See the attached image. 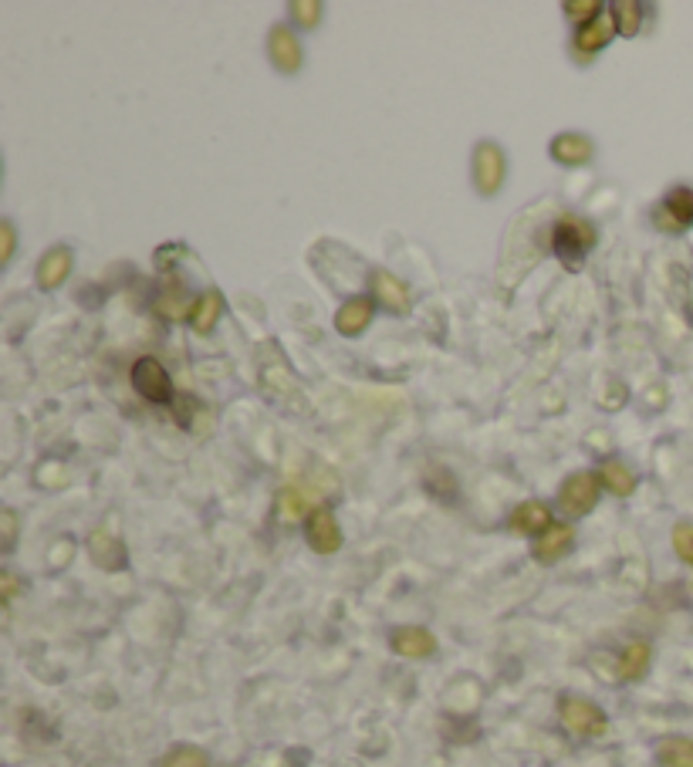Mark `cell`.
<instances>
[{"instance_id": "6da1fadb", "label": "cell", "mask_w": 693, "mask_h": 767, "mask_svg": "<svg viewBox=\"0 0 693 767\" xmlns=\"http://www.w3.org/2000/svg\"><path fill=\"white\" fill-rule=\"evenodd\" d=\"M552 247L568 271H582L585 257L595 247V227L582 217H562L552 230Z\"/></svg>"}, {"instance_id": "7a4b0ae2", "label": "cell", "mask_w": 693, "mask_h": 767, "mask_svg": "<svg viewBox=\"0 0 693 767\" xmlns=\"http://www.w3.org/2000/svg\"><path fill=\"white\" fill-rule=\"evenodd\" d=\"M558 720L568 734L575 737H602L609 730V717L602 707L582 697H562L558 700Z\"/></svg>"}, {"instance_id": "3957f363", "label": "cell", "mask_w": 693, "mask_h": 767, "mask_svg": "<svg viewBox=\"0 0 693 767\" xmlns=\"http://www.w3.org/2000/svg\"><path fill=\"white\" fill-rule=\"evenodd\" d=\"M470 173H474L477 193H481V196H494L504 186V173H508V159H504V149L497 146V142H477Z\"/></svg>"}, {"instance_id": "277c9868", "label": "cell", "mask_w": 693, "mask_h": 767, "mask_svg": "<svg viewBox=\"0 0 693 767\" xmlns=\"http://www.w3.org/2000/svg\"><path fill=\"white\" fill-rule=\"evenodd\" d=\"M132 386L149 403H173V379L163 369V362L153 359V355L136 359V365H132Z\"/></svg>"}, {"instance_id": "5b68a950", "label": "cell", "mask_w": 693, "mask_h": 767, "mask_svg": "<svg viewBox=\"0 0 693 767\" xmlns=\"http://www.w3.org/2000/svg\"><path fill=\"white\" fill-rule=\"evenodd\" d=\"M599 487L602 480L595 474H572L558 490V504L568 517H585L599 504Z\"/></svg>"}, {"instance_id": "8992f818", "label": "cell", "mask_w": 693, "mask_h": 767, "mask_svg": "<svg viewBox=\"0 0 693 767\" xmlns=\"http://www.w3.org/2000/svg\"><path fill=\"white\" fill-rule=\"evenodd\" d=\"M656 227L666 234H683L687 227H693V190L690 186H677V190L666 193V200L656 210Z\"/></svg>"}, {"instance_id": "52a82bcc", "label": "cell", "mask_w": 693, "mask_h": 767, "mask_svg": "<svg viewBox=\"0 0 693 767\" xmlns=\"http://www.w3.org/2000/svg\"><path fill=\"white\" fill-rule=\"evenodd\" d=\"M305 538L318 555H335V551L342 548V528H339V521H335V514L328 511V507H315V511L308 514Z\"/></svg>"}, {"instance_id": "ba28073f", "label": "cell", "mask_w": 693, "mask_h": 767, "mask_svg": "<svg viewBox=\"0 0 693 767\" xmlns=\"http://www.w3.org/2000/svg\"><path fill=\"white\" fill-rule=\"evenodd\" d=\"M268 55L274 61V68L284 71V75H295V71H301V65H305V48H301L298 34L284 28V24L268 34Z\"/></svg>"}, {"instance_id": "9c48e42d", "label": "cell", "mask_w": 693, "mask_h": 767, "mask_svg": "<svg viewBox=\"0 0 693 767\" xmlns=\"http://www.w3.org/2000/svg\"><path fill=\"white\" fill-rule=\"evenodd\" d=\"M389 646H393V653L403 659H426V656L437 653V636L423 626H403L389 636Z\"/></svg>"}, {"instance_id": "30bf717a", "label": "cell", "mask_w": 693, "mask_h": 767, "mask_svg": "<svg viewBox=\"0 0 693 767\" xmlns=\"http://www.w3.org/2000/svg\"><path fill=\"white\" fill-rule=\"evenodd\" d=\"M369 288H372V294H376L379 305L386 311H393V315H406V311H410V291H406V284L399 281L396 274L372 271Z\"/></svg>"}, {"instance_id": "8fae6325", "label": "cell", "mask_w": 693, "mask_h": 767, "mask_svg": "<svg viewBox=\"0 0 693 767\" xmlns=\"http://www.w3.org/2000/svg\"><path fill=\"white\" fill-rule=\"evenodd\" d=\"M552 156L562 166H585L595 156V142L582 132H562V136L552 139Z\"/></svg>"}, {"instance_id": "7c38bea8", "label": "cell", "mask_w": 693, "mask_h": 767, "mask_svg": "<svg viewBox=\"0 0 693 767\" xmlns=\"http://www.w3.org/2000/svg\"><path fill=\"white\" fill-rule=\"evenodd\" d=\"M612 34H619L616 31V17H612V14H599L595 21L582 24V28H579V34H575V48H579L582 55H595V51H602L612 41Z\"/></svg>"}, {"instance_id": "4fadbf2b", "label": "cell", "mask_w": 693, "mask_h": 767, "mask_svg": "<svg viewBox=\"0 0 693 767\" xmlns=\"http://www.w3.org/2000/svg\"><path fill=\"white\" fill-rule=\"evenodd\" d=\"M508 528L518 534H538L541 538V534L552 528V511H548V504H541V501H524L518 511L508 517Z\"/></svg>"}, {"instance_id": "5bb4252c", "label": "cell", "mask_w": 693, "mask_h": 767, "mask_svg": "<svg viewBox=\"0 0 693 767\" xmlns=\"http://www.w3.org/2000/svg\"><path fill=\"white\" fill-rule=\"evenodd\" d=\"M71 274V251L68 247H51L38 264V288L55 291L68 281Z\"/></svg>"}, {"instance_id": "9a60e30c", "label": "cell", "mask_w": 693, "mask_h": 767, "mask_svg": "<svg viewBox=\"0 0 693 767\" xmlns=\"http://www.w3.org/2000/svg\"><path fill=\"white\" fill-rule=\"evenodd\" d=\"M372 311H376V305H372L369 298L345 301V305L339 308V315H335V328H339V335H345V338L362 335L372 325Z\"/></svg>"}, {"instance_id": "2e32d148", "label": "cell", "mask_w": 693, "mask_h": 767, "mask_svg": "<svg viewBox=\"0 0 693 767\" xmlns=\"http://www.w3.org/2000/svg\"><path fill=\"white\" fill-rule=\"evenodd\" d=\"M572 541H575L572 524H552V528L535 541V558L541 561V565H555V561L572 548Z\"/></svg>"}, {"instance_id": "e0dca14e", "label": "cell", "mask_w": 693, "mask_h": 767, "mask_svg": "<svg viewBox=\"0 0 693 767\" xmlns=\"http://www.w3.org/2000/svg\"><path fill=\"white\" fill-rule=\"evenodd\" d=\"M650 659H653V649L646 646L643 639L629 642V646L623 649V653H619V666H616L619 680H623V683H636V680H643L646 670H650Z\"/></svg>"}, {"instance_id": "ac0fdd59", "label": "cell", "mask_w": 693, "mask_h": 767, "mask_svg": "<svg viewBox=\"0 0 693 767\" xmlns=\"http://www.w3.org/2000/svg\"><path fill=\"white\" fill-rule=\"evenodd\" d=\"M220 311H224V298H220L217 291L200 294V298L193 301V315H190L193 332H197V335H210L213 328H217V321H220Z\"/></svg>"}, {"instance_id": "d6986e66", "label": "cell", "mask_w": 693, "mask_h": 767, "mask_svg": "<svg viewBox=\"0 0 693 767\" xmlns=\"http://www.w3.org/2000/svg\"><path fill=\"white\" fill-rule=\"evenodd\" d=\"M656 761L663 767H693V740L690 737H663L656 747Z\"/></svg>"}, {"instance_id": "ffe728a7", "label": "cell", "mask_w": 693, "mask_h": 767, "mask_svg": "<svg viewBox=\"0 0 693 767\" xmlns=\"http://www.w3.org/2000/svg\"><path fill=\"white\" fill-rule=\"evenodd\" d=\"M88 551H92V558L99 561L102 568H122L126 565V551H122V544L115 541V538H109L105 531H95L92 534V541H88Z\"/></svg>"}, {"instance_id": "44dd1931", "label": "cell", "mask_w": 693, "mask_h": 767, "mask_svg": "<svg viewBox=\"0 0 693 767\" xmlns=\"http://www.w3.org/2000/svg\"><path fill=\"white\" fill-rule=\"evenodd\" d=\"M599 480H602V484H606L616 497H629V494L636 490L633 470H629L626 463H619V460H609L606 467L599 470Z\"/></svg>"}, {"instance_id": "7402d4cb", "label": "cell", "mask_w": 693, "mask_h": 767, "mask_svg": "<svg viewBox=\"0 0 693 767\" xmlns=\"http://www.w3.org/2000/svg\"><path fill=\"white\" fill-rule=\"evenodd\" d=\"M156 767H210V754L203 751V747L180 744V747H173V751H166L163 757H159Z\"/></svg>"}, {"instance_id": "603a6c76", "label": "cell", "mask_w": 693, "mask_h": 767, "mask_svg": "<svg viewBox=\"0 0 693 767\" xmlns=\"http://www.w3.org/2000/svg\"><path fill=\"white\" fill-rule=\"evenodd\" d=\"M278 504H281L284 521H298V517H305L308 511H312V494H308L305 487H284Z\"/></svg>"}, {"instance_id": "cb8c5ba5", "label": "cell", "mask_w": 693, "mask_h": 767, "mask_svg": "<svg viewBox=\"0 0 693 767\" xmlns=\"http://www.w3.org/2000/svg\"><path fill=\"white\" fill-rule=\"evenodd\" d=\"M609 14L616 17V31L623 38H633L639 24H643V4H636V0H619V4H612Z\"/></svg>"}, {"instance_id": "d4e9b609", "label": "cell", "mask_w": 693, "mask_h": 767, "mask_svg": "<svg viewBox=\"0 0 693 767\" xmlns=\"http://www.w3.org/2000/svg\"><path fill=\"white\" fill-rule=\"evenodd\" d=\"M159 311H163L166 318H190L193 315V305H190V294H186V288H180V284H173L170 291L159 298Z\"/></svg>"}, {"instance_id": "484cf974", "label": "cell", "mask_w": 693, "mask_h": 767, "mask_svg": "<svg viewBox=\"0 0 693 767\" xmlns=\"http://www.w3.org/2000/svg\"><path fill=\"white\" fill-rule=\"evenodd\" d=\"M291 17H295L301 28H318V21H322V4H318V0H295V4H291Z\"/></svg>"}, {"instance_id": "4316f807", "label": "cell", "mask_w": 693, "mask_h": 767, "mask_svg": "<svg viewBox=\"0 0 693 767\" xmlns=\"http://www.w3.org/2000/svg\"><path fill=\"white\" fill-rule=\"evenodd\" d=\"M673 551H677L683 565H693V524L683 521L673 528Z\"/></svg>"}, {"instance_id": "83f0119b", "label": "cell", "mask_w": 693, "mask_h": 767, "mask_svg": "<svg viewBox=\"0 0 693 767\" xmlns=\"http://www.w3.org/2000/svg\"><path fill=\"white\" fill-rule=\"evenodd\" d=\"M562 11L572 17V21L589 24V21H595V17L602 14V4H599V0H565Z\"/></svg>"}, {"instance_id": "f1b7e54d", "label": "cell", "mask_w": 693, "mask_h": 767, "mask_svg": "<svg viewBox=\"0 0 693 767\" xmlns=\"http://www.w3.org/2000/svg\"><path fill=\"white\" fill-rule=\"evenodd\" d=\"M14 247H17V234H14V227H11V224H0V264H11Z\"/></svg>"}, {"instance_id": "f546056e", "label": "cell", "mask_w": 693, "mask_h": 767, "mask_svg": "<svg viewBox=\"0 0 693 767\" xmlns=\"http://www.w3.org/2000/svg\"><path fill=\"white\" fill-rule=\"evenodd\" d=\"M0 521H4V548H11L14 534H17V517H14L11 507H4V511H0Z\"/></svg>"}, {"instance_id": "4dcf8cb0", "label": "cell", "mask_w": 693, "mask_h": 767, "mask_svg": "<svg viewBox=\"0 0 693 767\" xmlns=\"http://www.w3.org/2000/svg\"><path fill=\"white\" fill-rule=\"evenodd\" d=\"M0 582H4V602H11V599H14V592H17L14 575H11V572H4V575H0Z\"/></svg>"}]
</instances>
